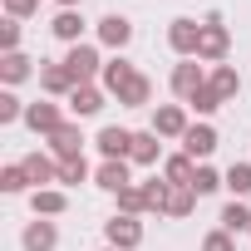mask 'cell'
Segmentation results:
<instances>
[{"mask_svg":"<svg viewBox=\"0 0 251 251\" xmlns=\"http://www.w3.org/2000/svg\"><path fill=\"white\" fill-rule=\"evenodd\" d=\"M5 79H25V59H20V54L5 59Z\"/></svg>","mask_w":251,"mask_h":251,"instance_id":"83f0119b","label":"cell"},{"mask_svg":"<svg viewBox=\"0 0 251 251\" xmlns=\"http://www.w3.org/2000/svg\"><path fill=\"white\" fill-rule=\"evenodd\" d=\"M222 226H226V231H241V226H251V212H246L241 202H231V207L222 212Z\"/></svg>","mask_w":251,"mask_h":251,"instance_id":"9a60e30c","label":"cell"},{"mask_svg":"<svg viewBox=\"0 0 251 251\" xmlns=\"http://www.w3.org/2000/svg\"><path fill=\"white\" fill-rule=\"evenodd\" d=\"M79 30H84V20H79L74 10H64V15L54 20V35H59V40H79Z\"/></svg>","mask_w":251,"mask_h":251,"instance_id":"5bb4252c","label":"cell"},{"mask_svg":"<svg viewBox=\"0 0 251 251\" xmlns=\"http://www.w3.org/2000/svg\"><path fill=\"white\" fill-rule=\"evenodd\" d=\"M64 5H74V0H64Z\"/></svg>","mask_w":251,"mask_h":251,"instance_id":"1f68e13d","label":"cell"},{"mask_svg":"<svg viewBox=\"0 0 251 251\" xmlns=\"http://www.w3.org/2000/svg\"><path fill=\"white\" fill-rule=\"evenodd\" d=\"M25 182H30V177H25V168H10L5 177H0V187H5V192H20Z\"/></svg>","mask_w":251,"mask_h":251,"instance_id":"484cf974","label":"cell"},{"mask_svg":"<svg viewBox=\"0 0 251 251\" xmlns=\"http://www.w3.org/2000/svg\"><path fill=\"white\" fill-rule=\"evenodd\" d=\"M207 251H231V241H226V231H217V236H207Z\"/></svg>","mask_w":251,"mask_h":251,"instance_id":"f1b7e54d","label":"cell"},{"mask_svg":"<svg viewBox=\"0 0 251 251\" xmlns=\"http://www.w3.org/2000/svg\"><path fill=\"white\" fill-rule=\"evenodd\" d=\"M158 133H182V113L177 108H163L158 113Z\"/></svg>","mask_w":251,"mask_h":251,"instance_id":"603a6c76","label":"cell"},{"mask_svg":"<svg viewBox=\"0 0 251 251\" xmlns=\"http://www.w3.org/2000/svg\"><path fill=\"white\" fill-rule=\"evenodd\" d=\"M25 118H30V123H35V128H50V133H54V128H59V113H54V108H50V103H35V108H30V113H25Z\"/></svg>","mask_w":251,"mask_h":251,"instance_id":"4fadbf2b","label":"cell"},{"mask_svg":"<svg viewBox=\"0 0 251 251\" xmlns=\"http://www.w3.org/2000/svg\"><path fill=\"white\" fill-rule=\"evenodd\" d=\"M173 45L187 54V50H197L202 45V25H192V20H173Z\"/></svg>","mask_w":251,"mask_h":251,"instance_id":"277c9868","label":"cell"},{"mask_svg":"<svg viewBox=\"0 0 251 251\" xmlns=\"http://www.w3.org/2000/svg\"><path fill=\"white\" fill-rule=\"evenodd\" d=\"M99 35H103L108 45H128V35H133V25L123 20V15H108V20L99 25Z\"/></svg>","mask_w":251,"mask_h":251,"instance_id":"52a82bcc","label":"cell"},{"mask_svg":"<svg viewBox=\"0 0 251 251\" xmlns=\"http://www.w3.org/2000/svg\"><path fill=\"white\" fill-rule=\"evenodd\" d=\"M133 158H138V163H153V158H158L153 133H133Z\"/></svg>","mask_w":251,"mask_h":251,"instance_id":"e0dca14e","label":"cell"},{"mask_svg":"<svg viewBox=\"0 0 251 251\" xmlns=\"http://www.w3.org/2000/svg\"><path fill=\"white\" fill-rule=\"evenodd\" d=\"M69 103H74V113H94V108H99V94H94V89H74Z\"/></svg>","mask_w":251,"mask_h":251,"instance_id":"44dd1931","label":"cell"},{"mask_svg":"<svg viewBox=\"0 0 251 251\" xmlns=\"http://www.w3.org/2000/svg\"><path fill=\"white\" fill-rule=\"evenodd\" d=\"M173 89L192 99V94L202 89V69H197V64H177V74H173Z\"/></svg>","mask_w":251,"mask_h":251,"instance_id":"8992f818","label":"cell"},{"mask_svg":"<svg viewBox=\"0 0 251 251\" xmlns=\"http://www.w3.org/2000/svg\"><path fill=\"white\" fill-rule=\"evenodd\" d=\"M15 113H20V103H15V99L5 94V99H0V118H15Z\"/></svg>","mask_w":251,"mask_h":251,"instance_id":"f546056e","label":"cell"},{"mask_svg":"<svg viewBox=\"0 0 251 251\" xmlns=\"http://www.w3.org/2000/svg\"><path fill=\"white\" fill-rule=\"evenodd\" d=\"M25 246H30V251H50V246H54V226H50V222H35V226L25 231Z\"/></svg>","mask_w":251,"mask_h":251,"instance_id":"30bf717a","label":"cell"},{"mask_svg":"<svg viewBox=\"0 0 251 251\" xmlns=\"http://www.w3.org/2000/svg\"><path fill=\"white\" fill-rule=\"evenodd\" d=\"M217 148V133L212 128H187V153L192 158H202V153H212Z\"/></svg>","mask_w":251,"mask_h":251,"instance_id":"9c48e42d","label":"cell"},{"mask_svg":"<svg viewBox=\"0 0 251 251\" xmlns=\"http://www.w3.org/2000/svg\"><path fill=\"white\" fill-rule=\"evenodd\" d=\"M25 177H30V182H50V177H54V168H50L45 158H25Z\"/></svg>","mask_w":251,"mask_h":251,"instance_id":"ac0fdd59","label":"cell"},{"mask_svg":"<svg viewBox=\"0 0 251 251\" xmlns=\"http://www.w3.org/2000/svg\"><path fill=\"white\" fill-rule=\"evenodd\" d=\"M30 5H35V0H10V10H15V15H25Z\"/></svg>","mask_w":251,"mask_h":251,"instance_id":"4dcf8cb0","label":"cell"},{"mask_svg":"<svg viewBox=\"0 0 251 251\" xmlns=\"http://www.w3.org/2000/svg\"><path fill=\"white\" fill-rule=\"evenodd\" d=\"M94 64H99V54H94V50H84V45H79V50L64 59V69H69L74 79H89V74H94Z\"/></svg>","mask_w":251,"mask_h":251,"instance_id":"5b68a950","label":"cell"},{"mask_svg":"<svg viewBox=\"0 0 251 251\" xmlns=\"http://www.w3.org/2000/svg\"><path fill=\"white\" fill-rule=\"evenodd\" d=\"M69 79H74V74H69V69H59V64H50V69H45V89H54V94H59V89H69Z\"/></svg>","mask_w":251,"mask_h":251,"instance_id":"ffe728a7","label":"cell"},{"mask_svg":"<svg viewBox=\"0 0 251 251\" xmlns=\"http://www.w3.org/2000/svg\"><path fill=\"white\" fill-rule=\"evenodd\" d=\"M35 212H64V197L59 192H35Z\"/></svg>","mask_w":251,"mask_h":251,"instance_id":"cb8c5ba5","label":"cell"},{"mask_svg":"<svg viewBox=\"0 0 251 251\" xmlns=\"http://www.w3.org/2000/svg\"><path fill=\"white\" fill-rule=\"evenodd\" d=\"M168 177L182 182V187H192V163H187V158H173V163H168Z\"/></svg>","mask_w":251,"mask_h":251,"instance_id":"7402d4cb","label":"cell"},{"mask_svg":"<svg viewBox=\"0 0 251 251\" xmlns=\"http://www.w3.org/2000/svg\"><path fill=\"white\" fill-rule=\"evenodd\" d=\"M138 236H143V231H138L133 217H113V222H108V241H113V246H138Z\"/></svg>","mask_w":251,"mask_h":251,"instance_id":"7a4b0ae2","label":"cell"},{"mask_svg":"<svg viewBox=\"0 0 251 251\" xmlns=\"http://www.w3.org/2000/svg\"><path fill=\"white\" fill-rule=\"evenodd\" d=\"M118 99H123V103H143V99H148V79H138V74H133L128 84L118 89Z\"/></svg>","mask_w":251,"mask_h":251,"instance_id":"2e32d148","label":"cell"},{"mask_svg":"<svg viewBox=\"0 0 251 251\" xmlns=\"http://www.w3.org/2000/svg\"><path fill=\"white\" fill-rule=\"evenodd\" d=\"M222 50H226V30H222L217 20H207V25H202V45H197V54H207V59H222Z\"/></svg>","mask_w":251,"mask_h":251,"instance_id":"6da1fadb","label":"cell"},{"mask_svg":"<svg viewBox=\"0 0 251 251\" xmlns=\"http://www.w3.org/2000/svg\"><path fill=\"white\" fill-rule=\"evenodd\" d=\"M59 177H64V182H79V177H84V163H79V158H69V163L59 168Z\"/></svg>","mask_w":251,"mask_h":251,"instance_id":"4316f807","label":"cell"},{"mask_svg":"<svg viewBox=\"0 0 251 251\" xmlns=\"http://www.w3.org/2000/svg\"><path fill=\"white\" fill-rule=\"evenodd\" d=\"M212 187H217V173L212 168H197L192 173V192H212Z\"/></svg>","mask_w":251,"mask_h":251,"instance_id":"d4e9b609","label":"cell"},{"mask_svg":"<svg viewBox=\"0 0 251 251\" xmlns=\"http://www.w3.org/2000/svg\"><path fill=\"white\" fill-rule=\"evenodd\" d=\"M99 182H103L108 192H123V187H128V168H123V163H103V168H99Z\"/></svg>","mask_w":251,"mask_h":251,"instance_id":"ba28073f","label":"cell"},{"mask_svg":"<svg viewBox=\"0 0 251 251\" xmlns=\"http://www.w3.org/2000/svg\"><path fill=\"white\" fill-rule=\"evenodd\" d=\"M163 207H168L173 217H187V212H192V187H177V192H168V197H163Z\"/></svg>","mask_w":251,"mask_h":251,"instance_id":"7c38bea8","label":"cell"},{"mask_svg":"<svg viewBox=\"0 0 251 251\" xmlns=\"http://www.w3.org/2000/svg\"><path fill=\"white\" fill-rule=\"evenodd\" d=\"M226 187H231L236 197H246V192H251V168H231V173H226Z\"/></svg>","mask_w":251,"mask_h":251,"instance_id":"d6986e66","label":"cell"},{"mask_svg":"<svg viewBox=\"0 0 251 251\" xmlns=\"http://www.w3.org/2000/svg\"><path fill=\"white\" fill-rule=\"evenodd\" d=\"M99 148L108 158H123V153H133V133H123V128H103L99 133Z\"/></svg>","mask_w":251,"mask_h":251,"instance_id":"3957f363","label":"cell"},{"mask_svg":"<svg viewBox=\"0 0 251 251\" xmlns=\"http://www.w3.org/2000/svg\"><path fill=\"white\" fill-rule=\"evenodd\" d=\"M54 153H64V163L79 158V133L74 128H54Z\"/></svg>","mask_w":251,"mask_h":251,"instance_id":"8fae6325","label":"cell"}]
</instances>
